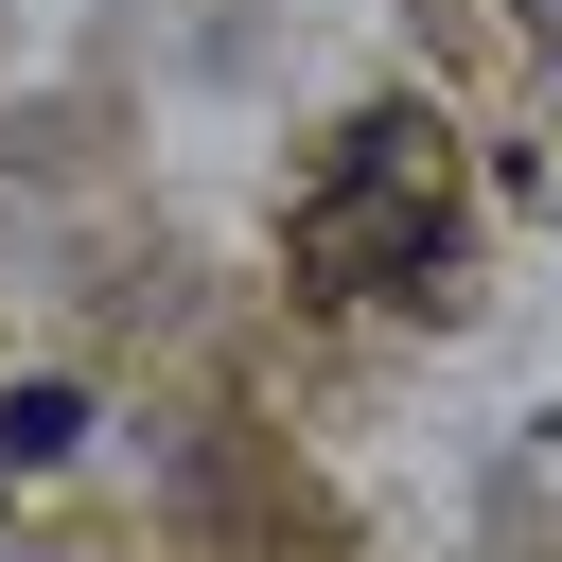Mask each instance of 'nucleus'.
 Segmentation results:
<instances>
[{"instance_id":"1","label":"nucleus","mask_w":562,"mask_h":562,"mask_svg":"<svg viewBox=\"0 0 562 562\" xmlns=\"http://www.w3.org/2000/svg\"><path fill=\"white\" fill-rule=\"evenodd\" d=\"M299 263L351 299H404L439 263V123H351V176L299 211Z\"/></svg>"},{"instance_id":"2","label":"nucleus","mask_w":562,"mask_h":562,"mask_svg":"<svg viewBox=\"0 0 562 562\" xmlns=\"http://www.w3.org/2000/svg\"><path fill=\"white\" fill-rule=\"evenodd\" d=\"M70 439H88L70 386H18V404H0V457H70Z\"/></svg>"}]
</instances>
